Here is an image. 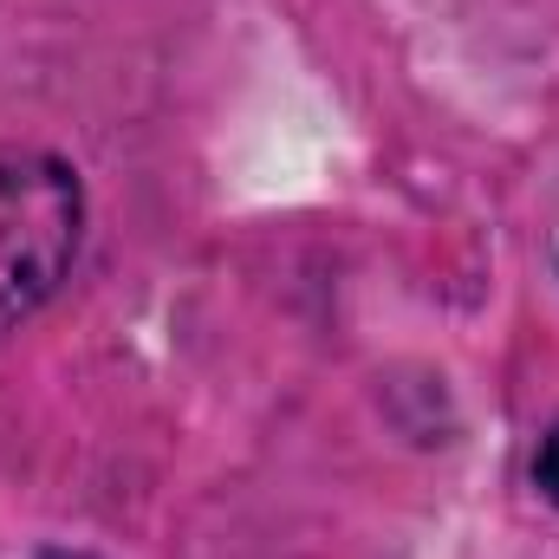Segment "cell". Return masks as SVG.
Segmentation results:
<instances>
[{"label": "cell", "mask_w": 559, "mask_h": 559, "mask_svg": "<svg viewBox=\"0 0 559 559\" xmlns=\"http://www.w3.org/2000/svg\"><path fill=\"white\" fill-rule=\"evenodd\" d=\"M85 195L52 156H0V332L39 312L79 254Z\"/></svg>", "instance_id": "cell-1"}, {"label": "cell", "mask_w": 559, "mask_h": 559, "mask_svg": "<svg viewBox=\"0 0 559 559\" xmlns=\"http://www.w3.org/2000/svg\"><path fill=\"white\" fill-rule=\"evenodd\" d=\"M534 475H540V495L559 508V423L547 429V442H540V468Z\"/></svg>", "instance_id": "cell-2"}, {"label": "cell", "mask_w": 559, "mask_h": 559, "mask_svg": "<svg viewBox=\"0 0 559 559\" xmlns=\"http://www.w3.org/2000/svg\"><path fill=\"white\" fill-rule=\"evenodd\" d=\"M39 559H92V554H39Z\"/></svg>", "instance_id": "cell-3"}]
</instances>
